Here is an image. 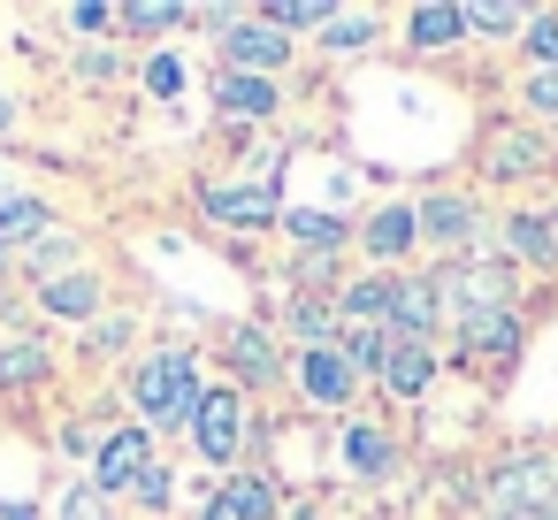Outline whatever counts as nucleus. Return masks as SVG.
<instances>
[{"instance_id":"1","label":"nucleus","mask_w":558,"mask_h":520,"mask_svg":"<svg viewBox=\"0 0 558 520\" xmlns=\"http://www.w3.org/2000/svg\"><path fill=\"white\" fill-rule=\"evenodd\" d=\"M138 413H146L154 428H177V421H192V413H199V367H192L184 352H161V360H146V367H138Z\"/></svg>"},{"instance_id":"2","label":"nucleus","mask_w":558,"mask_h":520,"mask_svg":"<svg viewBox=\"0 0 558 520\" xmlns=\"http://www.w3.org/2000/svg\"><path fill=\"white\" fill-rule=\"evenodd\" d=\"M93 489H138L146 505H161V497H169V482L154 474L146 428H116V436H108V451H100V482H93Z\"/></svg>"},{"instance_id":"3","label":"nucleus","mask_w":558,"mask_h":520,"mask_svg":"<svg viewBox=\"0 0 558 520\" xmlns=\"http://www.w3.org/2000/svg\"><path fill=\"white\" fill-rule=\"evenodd\" d=\"M489 497L497 505H527V512H558V467L550 459H520V467H505L489 482Z\"/></svg>"},{"instance_id":"4","label":"nucleus","mask_w":558,"mask_h":520,"mask_svg":"<svg viewBox=\"0 0 558 520\" xmlns=\"http://www.w3.org/2000/svg\"><path fill=\"white\" fill-rule=\"evenodd\" d=\"M238 428H245V406H238V390H199V451L222 467V459H238Z\"/></svg>"},{"instance_id":"5","label":"nucleus","mask_w":558,"mask_h":520,"mask_svg":"<svg viewBox=\"0 0 558 520\" xmlns=\"http://www.w3.org/2000/svg\"><path fill=\"white\" fill-rule=\"evenodd\" d=\"M299 383H306V398H314V406H344V398H352V360H344L337 344H306Z\"/></svg>"},{"instance_id":"6","label":"nucleus","mask_w":558,"mask_h":520,"mask_svg":"<svg viewBox=\"0 0 558 520\" xmlns=\"http://www.w3.org/2000/svg\"><path fill=\"white\" fill-rule=\"evenodd\" d=\"M283 55H291V39H283L276 24H253V16H245V24L230 32V62H238V77H245V70L260 77V70H276Z\"/></svg>"},{"instance_id":"7","label":"nucleus","mask_w":558,"mask_h":520,"mask_svg":"<svg viewBox=\"0 0 558 520\" xmlns=\"http://www.w3.org/2000/svg\"><path fill=\"white\" fill-rule=\"evenodd\" d=\"M207 215L230 222V230H260V222H276V184H253V192H207Z\"/></svg>"},{"instance_id":"8","label":"nucleus","mask_w":558,"mask_h":520,"mask_svg":"<svg viewBox=\"0 0 558 520\" xmlns=\"http://www.w3.org/2000/svg\"><path fill=\"white\" fill-rule=\"evenodd\" d=\"M428 329H436V291L428 283H390V337L421 344Z\"/></svg>"},{"instance_id":"9","label":"nucleus","mask_w":558,"mask_h":520,"mask_svg":"<svg viewBox=\"0 0 558 520\" xmlns=\"http://www.w3.org/2000/svg\"><path fill=\"white\" fill-rule=\"evenodd\" d=\"M482 169H489V177H527V169H543V138H535V131H497Z\"/></svg>"},{"instance_id":"10","label":"nucleus","mask_w":558,"mask_h":520,"mask_svg":"<svg viewBox=\"0 0 558 520\" xmlns=\"http://www.w3.org/2000/svg\"><path fill=\"white\" fill-rule=\"evenodd\" d=\"M413 222H421L436 245H466V238H474V207H466V199H428Z\"/></svg>"},{"instance_id":"11","label":"nucleus","mask_w":558,"mask_h":520,"mask_svg":"<svg viewBox=\"0 0 558 520\" xmlns=\"http://www.w3.org/2000/svg\"><path fill=\"white\" fill-rule=\"evenodd\" d=\"M215 100H222V116H268V108H276V85H268V77H238V70H230V77L215 85Z\"/></svg>"},{"instance_id":"12","label":"nucleus","mask_w":558,"mask_h":520,"mask_svg":"<svg viewBox=\"0 0 558 520\" xmlns=\"http://www.w3.org/2000/svg\"><path fill=\"white\" fill-rule=\"evenodd\" d=\"M459 329H466V344H474V352H512V344H520V322H512L505 306H489V314H466Z\"/></svg>"},{"instance_id":"13","label":"nucleus","mask_w":558,"mask_h":520,"mask_svg":"<svg viewBox=\"0 0 558 520\" xmlns=\"http://www.w3.org/2000/svg\"><path fill=\"white\" fill-rule=\"evenodd\" d=\"M383 383L413 398V390L428 383V344H405V337H390V360H383Z\"/></svg>"},{"instance_id":"14","label":"nucleus","mask_w":558,"mask_h":520,"mask_svg":"<svg viewBox=\"0 0 558 520\" xmlns=\"http://www.w3.org/2000/svg\"><path fill=\"white\" fill-rule=\"evenodd\" d=\"M413 238H421V222H413L405 207H383V215L367 222V253H383V261H390V253H405Z\"/></svg>"},{"instance_id":"15","label":"nucleus","mask_w":558,"mask_h":520,"mask_svg":"<svg viewBox=\"0 0 558 520\" xmlns=\"http://www.w3.org/2000/svg\"><path fill=\"white\" fill-rule=\"evenodd\" d=\"M47 207L39 199H9V207H0V245H32V238H47Z\"/></svg>"},{"instance_id":"16","label":"nucleus","mask_w":558,"mask_h":520,"mask_svg":"<svg viewBox=\"0 0 558 520\" xmlns=\"http://www.w3.org/2000/svg\"><path fill=\"white\" fill-rule=\"evenodd\" d=\"M451 283H459V306H466V314H489V306L505 299V268H459Z\"/></svg>"},{"instance_id":"17","label":"nucleus","mask_w":558,"mask_h":520,"mask_svg":"<svg viewBox=\"0 0 558 520\" xmlns=\"http://www.w3.org/2000/svg\"><path fill=\"white\" fill-rule=\"evenodd\" d=\"M222 512H230V520H276V489L245 474V482H230V489H222Z\"/></svg>"},{"instance_id":"18","label":"nucleus","mask_w":558,"mask_h":520,"mask_svg":"<svg viewBox=\"0 0 558 520\" xmlns=\"http://www.w3.org/2000/svg\"><path fill=\"white\" fill-rule=\"evenodd\" d=\"M466 32V9H413V47H451Z\"/></svg>"},{"instance_id":"19","label":"nucleus","mask_w":558,"mask_h":520,"mask_svg":"<svg viewBox=\"0 0 558 520\" xmlns=\"http://www.w3.org/2000/svg\"><path fill=\"white\" fill-rule=\"evenodd\" d=\"M230 360H238V375H253V383H268V375H276V344H268L260 329H238Z\"/></svg>"},{"instance_id":"20","label":"nucleus","mask_w":558,"mask_h":520,"mask_svg":"<svg viewBox=\"0 0 558 520\" xmlns=\"http://www.w3.org/2000/svg\"><path fill=\"white\" fill-rule=\"evenodd\" d=\"M344 360H352V375H360V367H383V360H390V329H367V322L344 329Z\"/></svg>"},{"instance_id":"21","label":"nucleus","mask_w":558,"mask_h":520,"mask_svg":"<svg viewBox=\"0 0 558 520\" xmlns=\"http://www.w3.org/2000/svg\"><path fill=\"white\" fill-rule=\"evenodd\" d=\"M47 306L54 314H93L100 291H93V276H62V283H47Z\"/></svg>"},{"instance_id":"22","label":"nucleus","mask_w":558,"mask_h":520,"mask_svg":"<svg viewBox=\"0 0 558 520\" xmlns=\"http://www.w3.org/2000/svg\"><path fill=\"white\" fill-rule=\"evenodd\" d=\"M344 459H352L360 474H383V467H390V436H375V428H352V436H344Z\"/></svg>"},{"instance_id":"23","label":"nucleus","mask_w":558,"mask_h":520,"mask_svg":"<svg viewBox=\"0 0 558 520\" xmlns=\"http://www.w3.org/2000/svg\"><path fill=\"white\" fill-rule=\"evenodd\" d=\"M505 238H512V253L550 261V230H543V215H512V222H505Z\"/></svg>"},{"instance_id":"24","label":"nucleus","mask_w":558,"mask_h":520,"mask_svg":"<svg viewBox=\"0 0 558 520\" xmlns=\"http://www.w3.org/2000/svg\"><path fill=\"white\" fill-rule=\"evenodd\" d=\"M276 32H306V24H329V0H283V9H268Z\"/></svg>"},{"instance_id":"25","label":"nucleus","mask_w":558,"mask_h":520,"mask_svg":"<svg viewBox=\"0 0 558 520\" xmlns=\"http://www.w3.org/2000/svg\"><path fill=\"white\" fill-rule=\"evenodd\" d=\"M123 24L131 32H169V24H184V9H169V0H138V9H123Z\"/></svg>"},{"instance_id":"26","label":"nucleus","mask_w":558,"mask_h":520,"mask_svg":"<svg viewBox=\"0 0 558 520\" xmlns=\"http://www.w3.org/2000/svg\"><path fill=\"white\" fill-rule=\"evenodd\" d=\"M283 222H291V230H299L306 245H337V238H344V230H337L329 215H314V207H299V215H283Z\"/></svg>"},{"instance_id":"27","label":"nucleus","mask_w":558,"mask_h":520,"mask_svg":"<svg viewBox=\"0 0 558 520\" xmlns=\"http://www.w3.org/2000/svg\"><path fill=\"white\" fill-rule=\"evenodd\" d=\"M24 375H39V352L32 344H0V383H24Z\"/></svg>"},{"instance_id":"28","label":"nucleus","mask_w":558,"mask_h":520,"mask_svg":"<svg viewBox=\"0 0 558 520\" xmlns=\"http://www.w3.org/2000/svg\"><path fill=\"white\" fill-rule=\"evenodd\" d=\"M291 322H299V337L329 344V306H322V299H299V314H291Z\"/></svg>"},{"instance_id":"29","label":"nucleus","mask_w":558,"mask_h":520,"mask_svg":"<svg viewBox=\"0 0 558 520\" xmlns=\"http://www.w3.org/2000/svg\"><path fill=\"white\" fill-rule=\"evenodd\" d=\"M466 24H474V32H512V24H520V9H505V0H489V9H466Z\"/></svg>"},{"instance_id":"30","label":"nucleus","mask_w":558,"mask_h":520,"mask_svg":"<svg viewBox=\"0 0 558 520\" xmlns=\"http://www.w3.org/2000/svg\"><path fill=\"white\" fill-rule=\"evenodd\" d=\"M54 520H100V489H70V497L54 505Z\"/></svg>"},{"instance_id":"31","label":"nucleus","mask_w":558,"mask_h":520,"mask_svg":"<svg viewBox=\"0 0 558 520\" xmlns=\"http://www.w3.org/2000/svg\"><path fill=\"white\" fill-rule=\"evenodd\" d=\"M146 85H154V93H184V62H177V55H161V62L146 70Z\"/></svg>"},{"instance_id":"32","label":"nucleus","mask_w":558,"mask_h":520,"mask_svg":"<svg viewBox=\"0 0 558 520\" xmlns=\"http://www.w3.org/2000/svg\"><path fill=\"white\" fill-rule=\"evenodd\" d=\"M527 100H535V116H558V70L527 77Z\"/></svg>"},{"instance_id":"33","label":"nucleus","mask_w":558,"mask_h":520,"mask_svg":"<svg viewBox=\"0 0 558 520\" xmlns=\"http://www.w3.org/2000/svg\"><path fill=\"white\" fill-rule=\"evenodd\" d=\"M527 47H535L543 62H558V16H535V32H527Z\"/></svg>"},{"instance_id":"34","label":"nucleus","mask_w":558,"mask_h":520,"mask_svg":"<svg viewBox=\"0 0 558 520\" xmlns=\"http://www.w3.org/2000/svg\"><path fill=\"white\" fill-rule=\"evenodd\" d=\"M367 39H375V24H360V16H352V24H337V32H329V47H367Z\"/></svg>"},{"instance_id":"35","label":"nucleus","mask_w":558,"mask_h":520,"mask_svg":"<svg viewBox=\"0 0 558 520\" xmlns=\"http://www.w3.org/2000/svg\"><path fill=\"white\" fill-rule=\"evenodd\" d=\"M489 520H558V512H527V505H497L489 497Z\"/></svg>"},{"instance_id":"36","label":"nucleus","mask_w":558,"mask_h":520,"mask_svg":"<svg viewBox=\"0 0 558 520\" xmlns=\"http://www.w3.org/2000/svg\"><path fill=\"white\" fill-rule=\"evenodd\" d=\"M9 123H16V100H0V131H9Z\"/></svg>"},{"instance_id":"37","label":"nucleus","mask_w":558,"mask_h":520,"mask_svg":"<svg viewBox=\"0 0 558 520\" xmlns=\"http://www.w3.org/2000/svg\"><path fill=\"white\" fill-rule=\"evenodd\" d=\"M207 520H230V512H222V505H215V512H207Z\"/></svg>"},{"instance_id":"38","label":"nucleus","mask_w":558,"mask_h":520,"mask_svg":"<svg viewBox=\"0 0 558 520\" xmlns=\"http://www.w3.org/2000/svg\"><path fill=\"white\" fill-rule=\"evenodd\" d=\"M0 207H9V184H0Z\"/></svg>"}]
</instances>
